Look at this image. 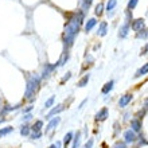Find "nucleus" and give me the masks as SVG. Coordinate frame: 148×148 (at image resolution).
Returning a JSON list of instances; mask_svg holds the SVG:
<instances>
[{
	"mask_svg": "<svg viewBox=\"0 0 148 148\" xmlns=\"http://www.w3.org/2000/svg\"><path fill=\"white\" fill-rule=\"evenodd\" d=\"M114 148H127V147H125V144H124V143H120V141H119V143H116V145H114Z\"/></svg>",
	"mask_w": 148,
	"mask_h": 148,
	"instance_id": "28",
	"label": "nucleus"
},
{
	"mask_svg": "<svg viewBox=\"0 0 148 148\" xmlns=\"http://www.w3.org/2000/svg\"><path fill=\"white\" fill-rule=\"evenodd\" d=\"M54 101H55V96H51V97L49 98L46 102H45V108H47V109L53 108V104H54Z\"/></svg>",
	"mask_w": 148,
	"mask_h": 148,
	"instance_id": "19",
	"label": "nucleus"
},
{
	"mask_svg": "<svg viewBox=\"0 0 148 148\" xmlns=\"http://www.w3.org/2000/svg\"><path fill=\"white\" fill-rule=\"evenodd\" d=\"M59 123H61V117H59V116H55V117H53V119H50V123L47 124L46 132H50V131L55 129L57 127H58Z\"/></svg>",
	"mask_w": 148,
	"mask_h": 148,
	"instance_id": "3",
	"label": "nucleus"
},
{
	"mask_svg": "<svg viewBox=\"0 0 148 148\" xmlns=\"http://www.w3.org/2000/svg\"><path fill=\"white\" fill-rule=\"evenodd\" d=\"M31 119H32L31 113H26V114H24V117H22V121H23V123H27V121H30Z\"/></svg>",
	"mask_w": 148,
	"mask_h": 148,
	"instance_id": "22",
	"label": "nucleus"
},
{
	"mask_svg": "<svg viewBox=\"0 0 148 148\" xmlns=\"http://www.w3.org/2000/svg\"><path fill=\"white\" fill-rule=\"evenodd\" d=\"M137 1H139V0H131V1H129V4H128V8H129V10H133V8L136 7Z\"/></svg>",
	"mask_w": 148,
	"mask_h": 148,
	"instance_id": "25",
	"label": "nucleus"
},
{
	"mask_svg": "<svg viewBox=\"0 0 148 148\" xmlns=\"http://www.w3.org/2000/svg\"><path fill=\"white\" fill-rule=\"evenodd\" d=\"M147 53H148V45H145L143 47V50H141V54H147Z\"/></svg>",
	"mask_w": 148,
	"mask_h": 148,
	"instance_id": "30",
	"label": "nucleus"
},
{
	"mask_svg": "<svg viewBox=\"0 0 148 148\" xmlns=\"http://www.w3.org/2000/svg\"><path fill=\"white\" fill-rule=\"evenodd\" d=\"M89 78H90V75L89 74H86L85 77L82 78V79H79V82L77 84V86H79V88H84V86L88 84V81H89Z\"/></svg>",
	"mask_w": 148,
	"mask_h": 148,
	"instance_id": "16",
	"label": "nucleus"
},
{
	"mask_svg": "<svg viewBox=\"0 0 148 148\" xmlns=\"http://www.w3.org/2000/svg\"><path fill=\"white\" fill-rule=\"evenodd\" d=\"M113 85H114V81H109V82H106V84H105V86L102 88V94L109 93L110 90L113 89Z\"/></svg>",
	"mask_w": 148,
	"mask_h": 148,
	"instance_id": "11",
	"label": "nucleus"
},
{
	"mask_svg": "<svg viewBox=\"0 0 148 148\" xmlns=\"http://www.w3.org/2000/svg\"><path fill=\"white\" fill-rule=\"evenodd\" d=\"M74 140V144H73V148H78L79 144H81V132H77L75 133V139Z\"/></svg>",
	"mask_w": 148,
	"mask_h": 148,
	"instance_id": "15",
	"label": "nucleus"
},
{
	"mask_svg": "<svg viewBox=\"0 0 148 148\" xmlns=\"http://www.w3.org/2000/svg\"><path fill=\"white\" fill-rule=\"evenodd\" d=\"M116 4H117V0H109V1H108V4H106V11H108V12L112 11L113 8L116 7Z\"/></svg>",
	"mask_w": 148,
	"mask_h": 148,
	"instance_id": "21",
	"label": "nucleus"
},
{
	"mask_svg": "<svg viewBox=\"0 0 148 148\" xmlns=\"http://www.w3.org/2000/svg\"><path fill=\"white\" fill-rule=\"evenodd\" d=\"M73 136H74L73 132H67L66 135H65V137H63V145H65V147H67V145L71 143V140H73Z\"/></svg>",
	"mask_w": 148,
	"mask_h": 148,
	"instance_id": "8",
	"label": "nucleus"
},
{
	"mask_svg": "<svg viewBox=\"0 0 148 148\" xmlns=\"http://www.w3.org/2000/svg\"><path fill=\"white\" fill-rule=\"evenodd\" d=\"M70 77H71V73H66V75H65V77L62 78V84H63L65 81H67V79H69Z\"/></svg>",
	"mask_w": 148,
	"mask_h": 148,
	"instance_id": "29",
	"label": "nucleus"
},
{
	"mask_svg": "<svg viewBox=\"0 0 148 148\" xmlns=\"http://www.w3.org/2000/svg\"><path fill=\"white\" fill-rule=\"evenodd\" d=\"M42 137V132H32L31 135V139H34V140H36V139H40Z\"/></svg>",
	"mask_w": 148,
	"mask_h": 148,
	"instance_id": "24",
	"label": "nucleus"
},
{
	"mask_svg": "<svg viewBox=\"0 0 148 148\" xmlns=\"http://www.w3.org/2000/svg\"><path fill=\"white\" fill-rule=\"evenodd\" d=\"M132 28H133V31L140 32L141 30L144 28V20H143V19H136L132 23Z\"/></svg>",
	"mask_w": 148,
	"mask_h": 148,
	"instance_id": "5",
	"label": "nucleus"
},
{
	"mask_svg": "<svg viewBox=\"0 0 148 148\" xmlns=\"http://www.w3.org/2000/svg\"><path fill=\"white\" fill-rule=\"evenodd\" d=\"M30 131H31V127H28L27 124H24L22 128H20V135L22 136H28L30 135Z\"/></svg>",
	"mask_w": 148,
	"mask_h": 148,
	"instance_id": "14",
	"label": "nucleus"
},
{
	"mask_svg": "<svg viewBox=\"0 0 148 148\" xmlns=\"http://www.w3.org/2000/svg\"><path fill=\"white\" fill-rule=\"evenodd\" d=\"M96 24H97V20H96V19H89V20H88V23H86V26H85L86 32H89L90 30L96 26Z\"/></svg>",
	"mask_w": 148,
	"mask_h": 148,
	"instance_id": "13",
	"label": "nucleus"
},
{
	"mask_svg": "<svg viewBox=\"0 0 148 148\" xmlns=\"http://www.w3.org/2000/svg\"><path fill=\"white\" fill-rule=\"evenodd\" d=\"M32 108H34L32 105H28L27 108H24V109H23V113H30L32 110Z\"/></svg>",
	"mask_w": 148,
	"mask_h": 148,
	"instance_id": "27",
	"label": "nucleus"
},
{
	"mask_svg": "<svg viewBox=\"0 0 148 148\" xmlns=\"http://www.w3.org/2000/svg\"><path fill=\"white\" fill-rule=\"evenodd\" d=\"M102 8H104V5H102V4L100 3V4L97 5V7H96V15H98V16L101 15V14H102Z\"/></svg>",
	"mask_w": 148,
	"mask_h": 148,
	"instance_id": "23",
	"label": "nucleus"
},
{
	"mask_svg": "<svg viewBox=\"0 0 148 148\" xmlns=\"http://www.w3.org/2000/svg\"><path fill=\"white\" fill-rule=\"evenodd\" d=\"M12 131H14V128H12V127H5V128H1V129H0V137L5 136V135H8V133H11Z\"/></svg>",
	"mask_w": 148,
	"mask_h": 148,
	"instance_id": "17",
	"label": "nucleus"
},
{
	"mask_svg": "<svg viewBox=\"0 0 148 148\" xmlns=\"http://www.w3.org/2000/svg\"><path fill=\"white\" fill-rule=\"evenodd\" d=\"M106 34V23L105 22H102L101 24H100V30H98V35L104 36Z\"/></svg>",
	"mask_w": 148,
	"mask_h": 148,
	"instance_id": "20",
	"label": "nucleus"
},
{
	"mask_svg": "<svg viewBox=\"0 0 148 148\" xmlns=\"http://www.w3.org/2000/svg\"><path fill=\"white\" fill-rule=\"evenodd\" d=\"M4 121H5V119H4V117H3V119L0 117V124H1V123H4Z\"/></svg>",
	"mask_w": 148,
	"mask_h": 148,
	"instance_id": "33",
	"label": "nucleus"
},
{
	"mask_svg": "<svg viewBox=\"0 0 148 148\" xmlns=\"http://www.w3.org/2000/svg\"><path fill=\"white\" fill-rule=\"evenodd\" d=\"M132 94H124V96H121L120 100H119V105L121 106V108H124V106H127L129 104V102L132 101Z\"/></svg>",
	"mask_w": 148,
	"mask_h": 148,
	"instance_id": "4",
	"label": "nucleus"
},
{
	"mask_svg": "<svg viewBox=\"0 0 148 148\" xmlns=\"http://www.w3.org/2000/svg\"><path fill=\"white\" fill-rule=\"evenodd\" d=\"M124 139H125V143H132V141L136 140V133L133 132L132 129H129V131H127L124 133Z\"/></svg>",
	"mask_w": 148,
	"mask_h": 148,
	"instance_id": "6",
	"label": "nucleus"
},
{
	"mask_svg": "<svg viewBox=\"0 0 148 148\" xmlns=\"http://www.w3.org/2000/svg\"><path fill=\"white\" fill-rule=\"evenodd\" d=\"M63 109H65V105H63V104H59V105L54 106V108H53V109H51L50 112L46 114V119H47V120H50V119H53V116H57V114H58V113H61Z\"/></svg>",
	"mask_w": 148,
	"mask_h": 148,
	"instance_id": "2",
	"label": "nucleus"
},
{
	"mask_svg": "<svg viewBox=\"0 0 148 148\" xmlns=\"http://www.w3.org/2000/svg\"><path fill=\"white\" fill-rule=\"evenodd\" d=\"M131 125H132V131L133 132H139V131H141V123L139 120H132V123H131Z\"/></svg>",
	"mask_w": 148,
	"mask_h": 148,
	"instance_id": "12",
	"label": "nucleus"
},
{
	"mask_svg": "<svg viewBox=\"0 0 148 148\" xmlns=\"http://www.w3.org/2000/svg\"><path fill=\"white\" fill-rule=\"evenodd\" d=\"M147 73H148V63H145L144 66L141 67L140 70L136 73V75H135V77H140V75H144V74H147Z\"/></svg>",
	"mask_w": 148,
	"mask_h": 148,
	"instance_id": "18",
	"label": "nucleus"
},
{
	"mask_svg": "<svg viewBox=\"0 0 148 148\" xmlns=\"http://www.w3.org/2000/svg\"><path fill=\"white\" fill-rule=\"evenodd\" d=\"M90 3H92V0H85V5H84V7H89V5H90Z\"/></svg>",
	"mask_w": 148,
	"mask_h": 148,
	"instance_id": "31",
	"label": "nucleus"
},
{
	"mask_svg": "<svg viewBox=\"0 0 148 148\" xmlns=\"http://www.w3.org/2000/svg\"><path fill=\"white\" fill-rule=\"evenodd\" d=\"M106 117H108V109H106V108L101 109L97 114H96V119H97V120H105Z\"/></svg>",
	"mask_w": 148,
	"mask_h": 148,
	"instance_id": "9",
	"label": "nucleus"
},
{
	"mask_svg": "<svg viewBox=\"0 0 148 148\" xmlns=\"http://www.w3.org/2000/svg\"><path fill=\"white\" fill-rule=\"evenodd\" d=\"M93 147V139H89V141L85 144V148H92Z\"/></svg>",
	"mask_w": 148,
	"mask_h": 148,
	"instance_id": "26",
	"label": "nucleus"
},
{
	"mask_svg": "<svg viewBox=\"0 0 148 148\" xmlns=\"http://www.w3.org/2000/svg\"><path fill=\"white\" fill-rule=\"evenodd\" d=\"M42 127H43V121H42V120H36L35 123L32 124L31 131H32V132H40Z\"/></svg>",
	"mask_w": 148,
	"mask_h": 148,
	"instance_id": "7",
	"label": "nucleus"
},
{
	"mask_svg": "<svg viewBox=\"0 0 148 148\" xmlns=\"http://www.w3.org/2000/svg\"><path fill=\"white\" fill-rule=\"evenodd\" d=\"M128 30H129V24L127 23V24H124L123 27L120 28V32H119V36L120 38H125V36L128 35Z\"/></svg>",
	"mask_w": 148,
	"mask_h": 148,
	"instance_id": "10",
	"label": "nucleus"
},
{
	"mask_svg": "<svg viewBox=\"0 0 148 148\" xmlns=\"http://www.w3.org/2000/svg\"><path fill=\"white\" fill-rule=\"evenodd\" d=\"M42 82V77L38 74H32L27 79V86H26V98L27 100H34V94L36 93L39 85Z\"/></svg>",
	"mask_w": 148,
	"mask_h": 148,
	"instance_id": "1",
	"label": "nucleus"
},
{
	"mask_svg": "<svg viewBox=\"0 0 148 148\" xmlns=\"http://www.w3.org/2000/svg\"><path fill=\"white\" fill-rule=\"evenodd\" d=\"M49 148H58V147H57V144H51Z\"/></svg>",
	"mask_w": 148,
	"mask_h": 148,
	"instance_id": "32",
	"label": "nucleus"
}]
</instances>
